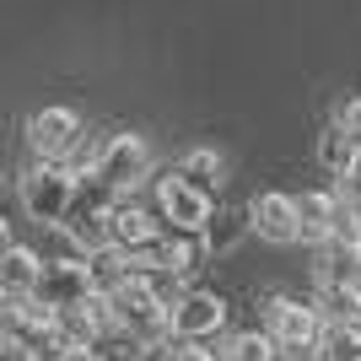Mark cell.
<instances>
[{
  "mask_svg": "<svg viewBox=\"0 0 361 361\" xmlns=\"http://www.w3.org/2000/svg\"><path fill=\"white\" fill-rule=\"evenodd\" d=\"M75 195H81V183H75V173L65 162H38L22 173V211L38 226H65Z\"/></svg>",
  "mask_w": 361,
  "mask_h": 361,
  "instance_id": "6da1fadb",
  "label": "cell"
},
{
  "mask_svg": "<svg viewBox=\"0 0 361 361\" xmlns=\"http://www.w3.org/2000/svg\"><path fill=\"white\" fill-rule=\"evenodd\" d=\"M92 178L103 183L108 195H114V189H135V183H146L151 178V146L140 135H130V130H124V135H114L103 146V162H97V173H92Z\"/></svg>",
  "mask_w": 361,
  "mask_h": 361,
  "instance_id": "7a4b0ae2",
  "label": "cell"
},
{
  "mask_svg": "<svg viewBox=\"0 0 361 361\" xmlns=\"http://www.w3.org/2000/svg\"><path fill=\"white\" fill-rule=\"evenodd\" d=\"M92 291H97V286H92V275H87V259H49V264H44L38 302H49L54 313H75Z\"/></svg>",
  "mask_w": 361,
  "mask_h": 361,
  "instance_id": "3957f363",
  "label": "cell"
},
{
  "mask_svg": "<svg viewBox=\"0 0 361 361\" xmlns=\"http://www.w3.org/2000/svg\"><path fill=\"white\" fill-rule=\"evenodd\" d=\"M270 340L286 350H313L318 334H324V324H318V307H307V302L297 297H270Z\"/></svg>",
  "mask_w": 361,
  "mask_h": 361,
  "instance_id": "277c9868",
  "label": "cell"
},
{
  "mask_svg": "<svg viewBox=\"0 0 361 361\" xmlns=\"http://www.w3.org/2000/svg\"><path fill=\"white\" fill-rule=\"evenodd\" d=\"M81 140V119L71 108H38L27 119V146L38 151V162H60L65 151H75Z\"/></svg>",
  "mask_w": 361,
  "mask_h": 361,
  "instance_id": "5b68a950",
  "label": "cell"
},
{
  "mask_svg": "<svg viewBox=\"0 0 361 361\" xmlns=\"http://www.w3.org/2000/svg\"><path fill=\"white\" fill-rule=\"evenodd\" d=\"M211 254V243L205 238H195V232H167L157 248H146V254L135 259V270H151V275H189V270H200V259Z\"/></svg>",
  "mask_w": 361,
  "mask_h": 361,
  "instance_id": "8992f818",
  "label": "cell"
},
{
  "mask_svg": "<svg viewBox=\"0 0 361 361\" xmlns=\"http://www.w3.org/2000/svg\"><path fill=\"white\" fill-rule=\"evenodd\" d=\"M221 329H226V302L216 291H183V302L173 307V334L200 345V340H211Z\"/></svg>",
  "mask_w": 361,
  "mask_h": 361,
  "instance_id": "52a82bcc",
  "label": "cell"
},
{
  "mask_svg": "<svg viewBox=\"0 0 361 361\" xmlns=\"http://www.w3.org/2000/svg\"><path fill=\"white\" fill-rule=\"evenodd\" d=\"M162 216H167L173 232H195V238H205V226H211V200L200 195V189H189L178 173H167V178H162Z\"/></svg>",
  "mask_w": 361,
  "mask_h": 361,
  "instance_id": "ba28073f",
  "label": "cell"
},
{
  "mask_svg": "<svg viewBox=\"0 0 361 361\" xmlns=\"http://www.w3.org/2000/svg\"><path fill=\"white\" fill-rule=\"evenodd\" d=\"M167 232H162V221H151L140 205H114V216H108V243L114 248H124L130 259H140L146 248H157Z\"/></svg>",
  "mask_w": 361,
  "mask_h": 361,
  "instance_id": "9c48e42d",
  "label": "cell"
},
{
  "mask_svg": "<svg viewBox=\"0 0 361 361\" xmlns=\"http://www.w3.org/2000/svg\"><path fill=\"white\" fill-rule=\"evenodd\" d=\"M248 211H254V226H259V238H270V243H297L302 238V216H297V200L291 195H254L248 200Z\"/></svg>",
  "mask_w": 361,
  "mask_h": 361,
  "instance_id": "30bf717a",
  "label": "cell"
},
{
  "mask_svg": "<svg viewBox=\"0 0 361 361\" xmlns=\"http://www.w3.org/2000/svg\"><path fill=\"white\" fill-rule=\"evenodd\" d=\"M297 216H302V243H329V238H340L345 200L329 195V189H307V195L297 200Z\"/></svg>",
  "mask_w": 361,
  "mask_h": 361,
  "instance_id": "8fae6325",
  "label": "cell"
},
{
  "mask_svg": "<svg viewBox=\"0 0 361 361\" xmlns=\"http://www.w3.org/2000/svg\"><path fill=\"white\" fill-rule=\"evenodd\" d=\"M44 264H49V259H38L32 248H22V243H6V264H0V286H6V297H38Z\"/></svg>",
  "mask_w": 361,
  "mask_h": 361,
  "instance_id": "7c38bea8",
  "label": "cell"
},
{
  "mask_svg": "<svg viewBox=\"0 0 361 361\" xmlns=\"http://www.w3.org/2000/svg\"><path fill=\"white\" fill-rule=\"evenodd\" d=\"M189 189H200L205 200H216V189H221V178H226V162L216 157L211 146H195V151H183V162L173 167Z\"/></svg>",
  "mask_w": 361,
  "mask_h": 361,
  "instance_id": "4fadbf2b",
  "label": "cell"
},
{
  "mask_svg": "<svg viewBox=\"0 0 361 361\" xmlns=\"http://www.w3.org/2000/svg\"><path fill=\"white\" fill-rule=\"evenodd\" d=\"M87 275H92V286L108 297L114 286H124V281L135 275V259L124 254V248H114V243H108V248H97V254L87 259Z\"/></svg>",
  "mask_w": 361,
  "mask_h": 361,
  "instance_id": "5bb4252c",
  "label": "cell"
},
{
  "mask_svg": "<svg viewBox=\"0 0 361 361\" xmlns=\"http://www.w3.org/2000/svg\"><path fill=\"white\" fill-rule=\"evenodd\" d=\"M313 361H361V324H324Z\"/></svg>",
  "mask_w": 361,
  "mask_h": 361,
  "instance_id": "9a60e30c",
  "label": "cell"
},
{
  "mask_svg": "<svg viewBox=\"0 0 361 361\" xmlns=\"http://www.w3.org/2000/svg\"><path fill=\"white\" fill-rule=\"evenodd\" d=\"M248 226H254V211H248V205H226V211H216V216H211V226H205V243H211V254H226V248H232V243H238Z\"/></svg>",
  "mask_w": 361,
  "mask_h": 361,
  "instance_id": "2e32d148",
  "label": "cell"
},
{
  "mask_svg": "<svg viewBox=\"0 0 361 361\" xmlns=\"http://www.w3.org/2000/svg\"><path fill=\"white\" fill-rule=\"evenodd\" d=\"M318 313L329 324H361V286H318Z\"/></svg>",
  "mask_w": 361,
  "mask_h": 361,
  "instance_id": "e0dca14e",
  "label": "cell"
},
{
  "mask_svg": "<svg viewBox=\"0 0 361 361\" xmlns=\"http://www.w3.org/2000/svg\"><path fill=\"white\" fill-rule=\"evenodd\" d=\"M318 162L329 167L334 178H345V173H350V162H356V140H350L345 130H340V124H329V130L318 135Z\"/></svg>",
  "mask_w": 361,
  "mask_h": 361,
  "instance_id": "ac0fdd59",
  "label": "cell"
},
{
  "mask_svg": "<svg viewBox=\"0 0 361 361\" xmlns=\"http://www.w3.org/2000/svg\"><path fill=\"white\" fill-rule=\"evenodd\" d=\"M221 361H275V340L270 329H248V334H232L221 350Z\"/></svg>",
  "mask_w": 361,
  "mask_h": 361,
  "instance_id": "d6986e66",
  "label": "cell"
},
{
  "mask_svg": "<svg viewBox=\"0 0 361 361\" xmlns=\"http://www.w3.org/2000/svg\"><path fill=\"white\" fill-rule=\"evenodd\" d=\"M92 356H97V361H140V356H146V340L130 334V329H108L103 340L92 345Z\"/></svg>",
  "mask_w": 361,
  "mask_h": 361,
  "instance_id": "ffe728a7",
  "label": "cell"
},
{
  "mask_svg": "<svg viewBox=\"0 0 361 361\" xmlns=\"http://www.w3.org/2000/svg\"><path fill=\"white\" fill-rule=\"evenodd\" d=\"M334 124L345 130L350 140H356V151H361V97H350V103H340V114H334Z\"/></svg>",
  "mask_w": 361,
  "mask_h": 361,
  "instance_id": "44dd1931",
  "label": "cell"
},
{
  "mask_svg": "<svg viewBox=\"0 0 361 361\" xmlns=\"http://www.w3.org/2000/svg\"><path fill=\"white\" fill-rule=\"evenodd\" d=\"M340 200H345L350 211H361V151H356V162H350V173L340 178Z\"/></svg>",
  "mask_w": 361,
  "mask_h": 361,
  "instance_id": "7402d4cb",
  "label": "cell"
},
{
  "mask_svg": "<svg viewBox=\"0 0 361 361\" xmlns=\"http://www.w3.org/2000/svg\"><path fill=\"white\" fill-rule=\"evenodd\" d=\"M0 361H44L38 350L27 345V340H16V334H6V345H0Z\"/></svg>",
  "mask_w": 361,
  "mask_h": 361,
  "instance_id": "603a6c76",
  "label": "cell"
},
{
  "mask_svg": "<svg viewBox=\"0 0 361 361\" xmlns=\"http://www.w3.org/2000/svg\"><path fill=\"white\" fill-rule=\"evenodd\" d=\"M167 361H216L211 350H200V345H189V340H183V345H173L167 350Z\"/></svg>",
  "mask_w": 361,
  "mask_h": 361,
  "instance_id": "cb8c5ba5",
  "label": "cell"
},
{
  "mask_svg": "<svg viewBox=\"0 0 361 361\" xmlns=\"http://www.w3.org/2000/svg\"><path fill=\"white\" fill-rule=\"evenodd\" d=\"M60 361H97L92 350H71V356H60Z\"/></svg>",
  "mask_w": 361,
  "mask_h": 361,
  "instance_id": "d4e9b609",
  "label": "cell"
},
{
  "mask_svg": "<svg viewBox=\"0 0 361 361\" xmlns=\"http://www.w3.org/2000/svg\"><path fill=\"white\" fill-rule=\"evenodd\" d=\"M350 254H356V259H361V243H356V248H350Z\"/></svg>",
  "mask_w": 361,
  "mask_h": 361,
  "instance_id": "484cf974",
  "label": "cell"
}]
</instances>
